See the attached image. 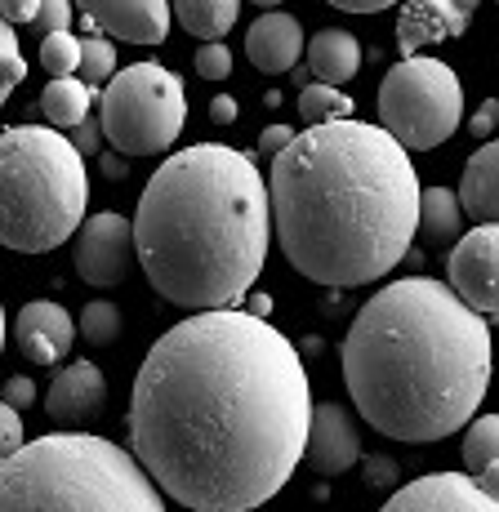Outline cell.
I'll return each mask as SVG.
<instances>
[{
  "instance_id": "4",
  "label": "cell",
  "mask_w": 499,
  "mask_h": 512,
  "mask_svg": "<svg viewBox=\"0 0 499 512\" xmlns=\"http://www.w3.org/2000/svg\"><path fill=\"white\" fill-rule=\"evenodd\" d=\"M152 290L183 312L246 299L272 245L268 183L254 156L228 143L174 152L148 179L130 219Z\"/></svg>"
},
{
  "instance_id": "31",
  "label": "cell",
  "mask_w": 499,
  "mask_h": 512,
  "mask_svg": "<svg viewBox=\"0 0 499 512\" xmlns=\"http://www.w3.org/2000/svg\"><path fill=\"white\" fill-rule=\"evenodd\" d=\"M72 18H76L72 0H41V5H36V23H41L45 32H72Z\"/></svg>"
},
{
  "instance_id": "29",
  "label": "cell",
  "mask_w": 499,
  "mask_h": 512,
  "mask_svg": "<svg viewBox=\"0 0 499 512\" xmlns=\"http://www.w3.org/2000/svg\"><path fill=\"white\" fill-rule=\"evenodd\" d=\"M197 72L205 76V81H228L232 76V49L223 41H205L197 49Z\"/></svg>"
},
{
  "instance_id": "35",
  "label": "cell",
  "mask_w": 499,
  "mask_h": 512,
  "mask_svg": "<svg viewBox=\"0 0 499 512\" xmlns=\"http://www.w3.org/2000/svg\"><path fill=\"white\" fill-rule=\"evenodd\" d=\"M36 5H41V0H0V18H5L9 27L36 23Z\"/></svg>"
},
{
  "instance_id": "41",
  "label": "cell",
  "mask_w": 499,
  "mask_h": 512,
  "mask_svg": "<svg viewBox=\"0 0 499 512\" xmlns=\"http://www.w3.org/2000/svg\"><path fill=\"white\" fill-rule=\"evenodd\" d=\"M450 5H455V9H459V14H464V18H473V9H477V0H450Z\"/></svg>"
},
{
  "instance_id": "20",
  "label": "cell",
  "mask_w": 499,
  "mask_h": 512,
  "mask_svg": "<svg viewBox=\"0 0 499 512\" xmlns=\"http://www.w3.org/2000/svg\"><path fill=\"white\" fill-rule=\"evenodd\" d=\"M459 232H464V210H459L455 192H446V187H419L415 236H424L428 245H455Z\"/></svg>"
},
{
  "instance_id": "14",
  "label": "cell",
  "mask_w": 499,
  "mask_h": 512,
  "mask_svg": "<svg viewBox=\"0 0 499 512\" xmlns=\"http://www.w3.org/2000/svg\"><path fill=\"white\" fill-rule=\"evenodd\" d=\"M14 343L32 366H63L72 357L76 343V321L67 308H58L50 299H36L18 312L14 321Z\"/></svg>"
},
{
  "instance_id": "1",
  "label": "cell",
  "mask_w": 499,
  "mask_h": 512,
  "mask_svg": "<svg viewBox=\"0 0 499 512\" xmlns=\"http://www.w3.org/2000/svg\"><path fill=\"white\" fill-rule=\"evenodd\" d=\"M312 388L299 348L268 317L192 312L134 374L130 441L143 472L192 512H254L290 481Z\"/></svg>"
},
{
  "instance_id": "19",
  "label": "cell",
  "mask_w": 499,
  "mask_h": 512,
  "mask_svg": "<svg viewBox=\"0 0 499 512\" xmlns=\"http://www.w3.org/2000/svg\"><path fill=\"white\" fill-rule=\"evenodd\" d=\"M303 54H308L312 76L335 90L361 72V41L344 27H321L312 41H303Z\"/></svg>"
},
{
  "instance_id": "7",
  "label": "cell",
  "mask_w": 499,
  "mask_h": 512,
  "mask_svg": "<svg viewBox=\"0 0 499 512\" xmlns=\"http://www.w3.org/2000/svg\"><path fill=\"white\" fill-rule=\"evenodd\" d=\"M188 121L183 81L161 63H130L112 72L99 98V130L121 156L170 152Z\"/></svg>"
},
{
  "instance_id": "44",
  "label": "cell",
  "mask_w": 499,
  "mask_h": 512,
  "mask_svg": "<svg viewBox=\"0 0 499 512\" xmlns=\"http://www.w3.org/2000/svg\"><path fill=\"white\" fill-rule=\"evenodd\" d=\"M254 5H263V9H277V5H286V0H254Z\"/></svg>"
},
{
  "instance_id": "36",
  "label": "cell",
  "mask_w": 499,
  "mask_h": 512,
  "mask_svg": "<svg viewBox=\"0 0 499 512\" xmlns=\"http://www.w3.org/2000/svg\"><path fill=\"white\" fill-rule=\"evenodd\" d=\"M72 130H76V139H72V147H76V152H99V143H103V130H99V121H94V116H85V121L81 125H72Z\"/></svg>"
},
{
  "instance_id": "22",
  "label": "cell",
  "mask_w": 499,
  "mask_h": 512,
  "mask_svg": "<svg viewBox=\"0 0 499 512\" xmlns=\"http://www.w3.org/2000/svg\"><path fill=\"white\" fill-rule=\"evenodd\" d=\"M90 103H94V90L85 81H72V76H54L50 85L41 90V112L54 130H72L90 116Z\"/></svg>"
},
{
  "instance_id": "18",
  "label": "cell",
  "mask_w": 499,
  "mask_h": 512,
  "mask_svg": "<svg viewBox=\"0 0 499 512\" xmlns=\"http://www.w3.org/2000/svg\"><path fill=\"white\" fill-rule=\"evenodd\" d=\"M455 201L473 223H495L499 219V147H495V139L482 143L473 156H468Z\"/></svg>"
},
{
  "instance_id": "12",
  "label": "cell",
  "mask_w": 499,
  "mask_h": 512,
  "mask_svg": "<svg viewBox=\"0 0 499 512\" xmlns=\"http://www.w3.org/2000/svg\"><path fill=\"white\" fill-rule=\"evenodd\" d=\"M379 512H499V499L482 495L468 472H433L393 490Z\"/></svg>"
},
{
  "instance_id": "9",
  "label": "cell",
  "mask_w": 499,
  "mask_h": 512,
  "mask_svg": "<svg viewBox=\"0 0 499 512\" xmlns=\"http://www.w3.org/2000/svg\"><path fill=\"white\" fill-rule=\"evenodd\" d=\"M446 285L468 303L473 312H482L486 321L499 308V228L495 223H477L468 236H459L450 245L446 259Z\"/></svg>"
},
{
  "instance_id": "38",
  "label": "cell",
  "mask_w": 499,
  "mask_h": 512,
  "mask_svg": "<svg viewBox=\"0 0 499 512\" xmlns=\"http://www.w3.org/2000/svg\"><path fill=\"white\" fill-rule=\"evenodd\" d=\"M335 9H344V14H379V9L397 5V0H330Z\"/></svg>"
},
{
  "instance_id": "15",
  "label": "cell",
  "mask_w": 499,
  "mask_h": 512,
  "mask_svg": "<svg viewBox=\"0 0 499 512\" xmlns=\"http://www.w3.org/2000/svg\"><path fill=\"white\" fill-rule=\"evenodd\" d=\"M94 27L130 45H161L170 36V0H76Z\"/></svg>"
},
{
  "instance_id": "23",
  "label": "cell",
  "mask_w": 499,
  "mask_h": 512,
  "mask_svg": "<svg viewBox=\"0 0 499 512\" xmlns=\"http://www.w3.org/2000/svg\"><path fill=\"white\" fill-rule=\"evenodd\" d=\"M468 437H464V468L468 477L473 472H486V468H499V419L495 415H482L473 423H464Z\"/></svg>"
},
{
  "instance_id": "40",
  "label": "cell",
  "mask_w": 499,
  "mask_h": 512,
  "mask_svg": "<svg viewBox=\"0 0 499 512\" xmlns=\"http://www.w3.org/2000/svg\"><path fill=\"white\" fill-rule=\"evenodd\" d=\"M99 165H103L107 179H125V174H130V156H121V152H103Z\"/></svg>"
},
{
  "instance_id": "21",
  "label": "cell",
  "mask_w": 499,
  "mask_h": 512,
  "mask_svg": "<svg viewBox=\"0 0 499 512\" xmlns=\"http://www.w3.org/2000/svg\"><path fill=\"white\" fill-rule=\"evenodd\" d=\"M241 0H170V18L201 41H223L237 23Z\"/></svg>"
},
{
  "instance_id": "5",
  "label": "cell",
  "mask_w": 499,
  "mask_h": 512,
  "mask_svg": "<svg viewBox=\"0 0 499 512\" xmlns=\"http://www.w3.org/2000/svg\"><path fill=\"white\" fill-rule=\"evenodd\" d=\"M0 512H165V495L130 450L67 428L0 464Z\"/></svg>"
},
{
  "instance_id": "24",
  "label": "cell",
  "mask_w": 499,
  "mask_h": 512,
  "mask_svg": "<svg viewBox=\"0 0 499 512\" xmlns=\"http://www.w3.org/2000/svg\"><path fill=\"white\" fill-rule=\"evenodd\" d=\"M299 116L308 125H321V121H344L352 116V98L344 90H335V85H303L299 90Z\"/></svg>"
},
{
  "instance_id": "11",
  "label": "cell",
  "mask_w": 499,
  "mask_h": 512,
  "mask_svg": "<svg viewBox=\"0 0 499 512\" xmlns=\"http://www.w3.org/2000/svg\"><path fill=\"white\" fill-rule=\"evenodd\" d=\"M303 464L321 477H339V472L357 468L361 459V437H357V419L348 415L335 401H321L308 415V437H303Z\"/></svg>"
},
{
  "instance_id": "10",
  "label": "cell",
  "mask_w": 499,
  "mask_h": 512,
  "mask_svg": "<svg viewBox=\"0 0 499 512\" xmlns=\"http://www.w3.org/2000/svg\"><path fill=\"white\" fill-rule=\"evenodd\" d=\"M134 268V228L125 214H94L76 228V277L94 290L121 285Z\"/></svg>"
},
{
  "instance_id": "16",
  "label": "cell",
  "mask_w": 499,
  "mask_h": 512,
  "mask_svg": "<svg viewBox=\"0 0 499 512\" xmlns=\"http://www.w3.org/2000/svg\"><path fill=\"white\" fill-rule=\"evenodd\" d=\"M246 58L268 76L295 72L299 58H303L299 18L286 14V9H268V14H259L250 23V32H246Z\"/></svg>"
},
{
  "instance_id": "2",
  "label": "cell",
  "mask_w": 499,
  "mask_h": 512,
  "mask_svg": "<svg viewBox=\"0 0 499 512\" xmlns=\"http://www.w3.org/2000/svg\"><path fill=\"white\" fill-rule=\"evenodd\" d=\"M268 214L295 272L335 290L366 285L415 245L419 179L379 125L321 121L272 156Z\"/></svg>"
},
{
  "instance_id": "3",
  "label": "cell",
  "mask_w": 499,
  "mask_h": 512,
  "mask_svg": "<svg viewBox=\"0 0 499 512\" xmlns=\"http://www.w3.org/2000/svg\"><path fill=\"white\" fill-rule=\"evenodd\" d=\"M344 383L375 432L410 446L442 441L491 388V321L446 281L401 277L352 317Z\"/></svg>"
},
{
  "instance_id": "33",
  "label": "cell",
  "mask_w": 499,
  "mask_h": 512,
  "mask_svg": "<svg viewBox=\"0 0 499 512\" xmlns=\"http://www.w3.org/2000/svg\"><path fill=\"white\" fill-rule=\"evenodd\" d=\"M0 401H5L9 410H27V406H36V383L27 379V374H14V379L5 383V392H0Z\"/></svg>"
},
{
  "instance_id": "25",
  "label": "cell",
  "mask_w": 499,
  "mask_h": 512,
  "mask_svg": "<svg viewBox=\"0 0 499 512\" xmlns=\"http://www.w3.org/2000/svg\"><path fill=\"white\" fill-rule=\"evenodd\" d=\"M81 334L85 343H94V348H107V343L121 339V308H116L112 299H94L81 308Z\"/></svg>"
},
{
  "instance_id": "8",
  "label": "cell",
  "mask_w": 499,
  "mask_h": 512,
  "mask_svg": "<svg viewBox=\"0 0 499 512\" xmlns=\"http://www.w3.org/2000/svg\"><path fill=\"white\" fill-rule=\"evenodd\" d=\"M464 85L437 58H401L379 85V130L406 152H428L459 130Z\"/></svg>"
},
{
  "instance_id": "39",
  "label": "cell",
  "mask_w": 499,
  "mask_h": 512,
  "mask_svg": "<svg viewBox=\"0 0 499 512\" xmlns=\"http://www.w3.org/2000/svg\"><path fill=\"white\" fill-rule=\"evenodd\" d=\"M210 121L214 125H232V121H237V98H228V94L214 98V103H210Z\"/></svg>"
},
{
  "instance_id": "30",
  "label": "cell",
  "mask_w": 499,
  "mask_h": 512,
  "mask_svg": "<svg viewBox=\"0 0 499 512\" xmlns=\"http://www.w3.org/2000/svg\"><path fill=\"white\" fill-rule=\"evenodd\" d=\"M357 464H361V477H366L370 486H379V490H397L401 468L393 464V459H384V455H361Z\"/></svg>"
},
{
  "instance_id": "32",
  "label": "cell",
  "mask_w": 499,
  "mask_h": 512,
  "mask_svg": "<svg viewBox=\"0 0 499 512\" xmlns=\"http://www.w3.org/2000/svg\"><path fill=\"white\" fill-rule=\"evenodd\" d=\"M18 446H23V419H18V410H9L5 401H0V464H5Z\"/></svg>"
},
{
  "instance_id": "42",
  "label": "cell",
  "mask_w": 499,
  "mask_h": 512,
  "mask_svg": "<svg viewBox=\"0 0 499 512\" xmlns=\"http://www.w3.org/2000/svg\"><path fill=\"white\" fill-rule=\"evenodd\" d=\"M268 308H272V303H268V299H263V294H259V299H254V308H250V312H254V317H268Z\"/></svg>"
},
{
  "instance_id": "43",
  "label": "cell",
  "mask_w": 499,
  "mask_h": 512,
  "mask_svg": "<svg viewBox=\"0 0 499 512\" xmlns=\"http://www.w3.org/2000/svg\"><path fill=\"white\" fill-rule=\"evenodd\" d=\"M0 348H5V303H0Z\"/></svg>"
},
{
  "instance_id": "17",
  "label": "cell",
  "mask_w": 499,
  "mask_h": 512,
  "mask_svg": "<svg viewBox=\"0 0 499 512\" xmlns=\"http://www.w3.org/2000/svg\"><path fill=\"white\" fill-rule=\"evenodd\" d=\"M473 18H464L450 0H406L397 18V49L401 58L424 54L428 45L450 41V36H464Z\"/></svg>"
},
{
  "instance_id": "28",
  "label": "cell",
  "mask_w": 499,
  "mask_h": 512,
  "mask_svg": "<svg viewBox=\"0 0 499 512\" xmlns=\"http://www.w3.org/2000/svg\"><path fill=\"white\" fill-rule=\"evenodd\" d=\"M23 76H27V63H23V49H18V36H14V27L0 18V107L18 90Z\"/></svg>"
},
{
  "instance_id": "26",
  "label": "cell",
  "mask_w": 499,
  "mask_h": 512,
  "mask_svg": "<svg viewBox=\"0 0 499 512\" xmlns=\"http://www.w3.org/2000/svg\"><path fill=\"white\" fill-rule=\"evenodd\" d=\"M81 63V41L72 32H45L41 41V67L50 76H72Z\"/></svg>"
},
{
  "instance_id": "6",
  "label": "cell",
  "mask_w": 499,
  "mask_h": 512,
  "mask_svg": "<svg viewBox=\"0 0 499 512\" xmlns=\"http://www.w3.org/2000/svg\"><path fill=\"white\" fill-rule=\"evenodd\" d=\"M90 205L85 156L58 130L14 125L0 134V245L50 254L72 241Z\"/></svg>"
},
{
  "instance_id": "13",
  "label": "cell",
  "mask_w": 499,
  "mask_h": 512,
  "mask_svg": "<svg viewBox=\"0 0 499 512\" xmlns=\"http://www.w3.org/2000/svg\"><path fill=\"white\" fill-rule=\"evenodd\" d=\"M107 406V374L94 361H72L54 374L50 392H45V415L58 428H85L103 415Z\"/></svg>"
},
{
  "instance_id": "34",
  "label": "cell",
  "mask_w": 499,
  "mask_h": 512,
  "mask_svg": "<svg viewBox=\"0 0 499 512\" xmlns=\"http://www.w3.org/2000/svg\"><path fill=\"white\" fill-rule=\"evenodd\" d=\"M495 125H499V103H495V98H486V103L473 112V121H468V134H473V139H482V143H491L495 139Z\"/></svg>"
},
{
  "instance_id": "37",
  "label": "cell",
  "mask_w": 499,
  "mask_h": 512,
  "mask_svg": "<svg viewBox=\"0 0 499 512\" xmlns=\"http://www.w3.org/2000/svg\"><path fill=\"white\" fill-rule=\"evenodd\" d=\"M290 139H295V130H290V125H268V130H263V139H259V156H277Z\"/></svg>"
},
{
  "instance_id": "27",
  "label": "cell",
  "mask_w": 499,
  "mask_h": 512,
  "mask_svg": "<svg viewBox=\"0 0 499 512\" xmlns=\"http://www.w3.org/2000/svg\"><path fill=\"white\" fill-rule=\"evenodd\" d=\"M76 72H81L85 85L112 81V72H116V45L103 41V36H90V41H81V63H76Z\"/></svg>"
}]
</instances>
